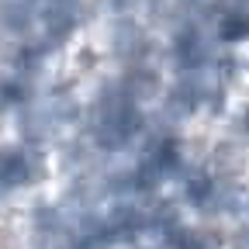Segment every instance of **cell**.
<instances>
[{"label": "cell", "instance_id": "cell-1", "mask_svg": "<svg viewBox=\"0 0 249 249\" xmlns=\"http://www.w3.org/2000/svg\"><path fill=\"white\" fill-rule=\"evenodd\" d=\"M225 246H229V249H249V222H242V225L229 235Z\"/></svg>", "mask_w": 249, "mask_h": 249}]
</instances>
